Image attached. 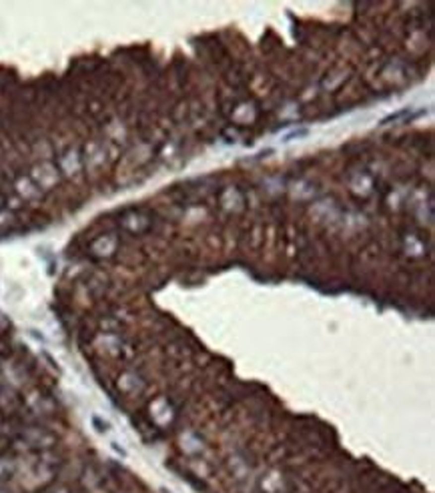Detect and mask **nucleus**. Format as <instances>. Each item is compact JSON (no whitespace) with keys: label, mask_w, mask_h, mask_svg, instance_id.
Listing matches in <instances>:
<instances>
[{"label":"nucleus","mask_w":435,"mask_h":493,"mask_svg":"<svg viewBox=\"0 0 435 493\" xmlns=\"http://www.w3.org/2000/svg\"><path fill=\"white\" fill-rule=\"evenodd\" d=\"M16 190H18L22 196H26V199H34V196L38 194V186H36V183H34V181H28V179H20V181H16Z\"/></svg>","instance_id":"obj_2"},{"label":"nucleus","mask_w":435,"mask_h":493,"mask_svg":"<svg viewBox=\"0 0 435 493\" xmlns=\"http://www.w3.org/2000/svg\"><path fill=\"white\" fill-rule=\"evenodd\" d=\"M32 177H34V181H36L38 185H42V186H51V185H55V183L59 181V173H57V169H55L51 163H42V165H38V167L32 171Z\"/></svg>","instance_id":"obj_1"}]
</instances>
